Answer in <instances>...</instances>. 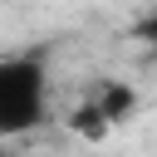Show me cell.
Returning <instances> with one entry per match:
<instances>
[{
  "mask_svg": "<svg viewBox=\"0 0 157 157\" xmlns=\"http://www.w3.org/2000/svg\"><path fill=\"white\" fill-rule=\"evenodd\" d=\"M44 118V64L29 54L0 59V132L15 137Z\"/></svg>",
  "mask_w": 157,
  "mask_h": 157,
  "instance_id": "1",
  "label": "cell"
},
{
  "mask_svg": "<svg viewBox=\"0 0 157 157\" xmlns=\"http://www.w3.org/2000/svg\"><path fill=\"white\" fill-rule=\"evenodd\" d=\"M132 103H137V98H132V88H128V83H108V88L93 98V108L108 118V128H113V123H123V118L132 113Z\"/></svg>",
  "mask_w": 157,
  "mask_h": 157,
  "instance_id": "2",
  "label": "cell"
},
{
  "mask_svg": "<svg viewBox=\"0 0 157 157\" xmlns=\"http://www.w3.org/2000/svg\"><path fill=\"white\" fill-rule=\"evenodd\" d=\"M74 128H83L88 137H103V132H108V118H103V113H98L93 103H83V108L74 113Z\"/></svg>",
  "mask_w": 157,
  "mask_h": 157,
  "instance_id": "3",
  "label": "cell"
},
{
  "mask_svg": "<svg viewBox=\"0 0 157 157\" xmlns=\"http://www.w3.org/2000/svg\"><path fill=\"white\" fill-rule=\"evenodd\" d=\"M137 39H147V44H152V49H157V15H152V20H142V25H137Z\"/></svg>",
  "mask_w": 157,
  "mask_h": 157,
  "instance_id": "4",
  "label": "cell"
}]
</instances>
